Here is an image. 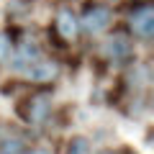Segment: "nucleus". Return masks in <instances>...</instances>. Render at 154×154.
Wrapping results in <instances>:
<instances>
[{"label":"nucleus","mask_w":154,"mask_h":154,"mask_svg":"<svg viewBox=\"0 0 154 154\" xmlns=\"http://www.w3.org/2000/svg\"><path fill=\"white\" fill-rule=\"evenodd\" d=\"M110 21H113L110 8H105V5H90L88 11H85V16L80 18V28H82L85 33H90V36H98V33H103L105 28L110 26Z\"/></svg>","instance_id":"f257e3e1"},{"label":"nucleus","mask_w":154,"mask_h":154,"mask_svg":"<svg viewBox=\"0 0 154 154\" xmlns=\"http://www.w3.org/2000/svg\"><path fill=\"white\" fill-rule=\"evenodd\" d=\"M131 31H134V36L144 38V41L154 36V8L149 3L139 5L131 13Z\"/></svg>","instance_id":"f03ea898"},{"label":"nucleus","mask_w":154,"mask_h":154,"mask_svg":"<svg viewBox=\"0 0 154 154\" xmlns=\"http://www.w3.org/2000/svg\"><path fill=\"white\" fill-rule=\"evenodd\" d=\"M23 75H26V80H31V82H51V80H57V75H59V64L51 59H41L38 57L36 62H31V64L23 69Z\"/></svg>","instance_id":"7ed1b4c3"},{"label":"nucleus","mask_w":154,"mask_h":154,"mask_svg":"<svg viewBox=\"0 0 154 154\" xmlns=\"http://www.w3.org/2000/svg\"><path fill=\"white\" fill-rule=\"evenodd\" d=\"M54 28H57V33H59L64 41H75L77 33H80V21H77V16L69 11V8H62V11L57 13Z\"/></svg>","instance_id":"20e7f679"},{"label":"nucleus","mask_w":154,"mask_h":154,"mask_svg":"<svg viewBox=\"0 0 154 154\" xmlns=\"http://www.w3.org/2000/svg\"><path fill=\"white\" fill-rule=\"evenodd\" d=\"M131 54H134V46H131V41H128L126 36H113V38H108V44H105V57H108L110 62H126V59H131Z\"/></svg>","instance_id":"39448f33"},{"label":"nucleus","mask_w":154,"mask_h":154,"mask_svg":"<svg viewBox=\"0 0 154 154\" xmlns=\"http://www.w3.org/2000/svg\"><path fill=\"white\" fill-rule=\"evenodd\" d=\"M26 105H28V110H26V121L28 123H44L49 110H51L49 95H33V98H28Z\"/></svg>","instance_id":"423d86ee"},{"label":"nucleus","mask_w":154,"mask_h":154,"mask_svg":"<svg viewBox=\"0 0 154 154\" xmlns=\"http://www.w3.org/2000/svg\"><path fill=\"white\" fill-rule=\"evenodd\" d=\"M38 57H41V51H38V46L33 44V41H31V44H21L16 49V54L11 57V67H13V69H18V72H23L31 62H36Z\"/></svg>","instance_id":"0eeeda50"},{"label":"nucleus","mask_w":154,"mask_h":154,"mask_svg":"<svg viewBox=\"0 0 154 154\" xmlns=\"http://www.w3.org/2000/svg\"><path fill=\"white\" fill-rule=\"evenodd\" d=\"M67 154H90V139L88 136H72L67 141Z\"/></svg>","instance_id":"6e6552de"},{"label":"nucleus","mask_w":154,"mask_h":154,"mask_svg":"<svg viewBox=\"0 0 154 154\" xmlns=\"http://www.w3.org/2000/svg\"><path fill=\"white\" fill-rule=\"evenodd\" d=\"M0 154H26V144L21 139H5L0 144Z\"/></svg>","instance_id":"1a4fd4ad"},{"label":"nucleus","mask_w":154,"mask_h":154,"mask_svg":"<svg viewBox=\"0 0 154 154\" xmlns=\"http://www.w3.org/2000/svg\"><path fill=\"white\" fill-rule=\"evenodd\" d=\"M11 57V36L0 31V62H5Z\"/></svg>","instance_id":"9d476101"},{"label":"nucleus","mask_w":154,"mask_h":154,"mask_svg":"<svg viewBox=\"0 0 154 154\" xmlns=\"http://www.w3.org/2000/svg\"><path fill=\"white\" fill-rule=\"evenodd\" d=\"M26 154H49V149H31V152L26 149Z\"/></svg>","instance_id":"9b49d317"},{"label":"nucleus","mask_w":154,"mask_h":154,"mask_svg":"<svg viewBox=\"0 0 154 154\" xmlns=\"http://www.w3.org/2000/svg\"><path fill=\"white\" fill-rule=\"evenodd\" d=\"M3 136H5V126H3V123H0V144L5 141V139H3Z\"/></svg>","instance_id":"f8f14e48"},{"label":"nucleus","mask_w":154,"mask_h":154,"mask_svg":"<svg viewBox=\"0 0 154 154\" xmlns=\"http://www.w3.org/2000/svg\"><path fill=\"white\" fill-rule=\"evenodd\" d=\"M98 154H113V152H98Z\"/></svg>","instance_id":"ddd939ff"}]
</instances>
